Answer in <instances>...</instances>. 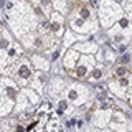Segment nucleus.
I'll return each instance as SVG.
<instances>
[{
  "label": "nucleus",
  "mask_w": 132,
  "mask_h": 132,
  "mask_svg": "<svg viewBox=\"0 0 132 132\" xmlns=\"http://www.w3.org/2000/svg\"><path fill=\"white\" fill-rule=\"evenodd\" d=\"M127 73V68H126V66H119V68L117 69H116V76H124V74H126Z\"/></svg>",
  "instance_id": "f257e3e1"
},
{
  "label": "nucleus",
  "mask_w": 132,
  "mask_h": 132,
  "mask_svg": "<svg viewBox=\"0 0 132 132\" xmlns=\"http://www.w3.org/2000/svg\"><path fill=\"white\" fill-rule=\"evenodd\" d=\"M20 76H22V78H28V76H30V69H28L27 66H22V68H20Z\"/></svg>",
  "instance_id": "f03ea898"
}]
</instances>
